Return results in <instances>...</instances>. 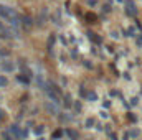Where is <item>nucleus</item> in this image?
Here are the masks:
<instances>
[{
	"instance_id": "nucleus-4",
	"label": "nucleus",
	"mask_w": 142,
	"mask_h": 140,
	"mask_svg": "<svg viewBox=\"0 0 142 140\" xmlns=\"http://www.w3.org/2000/svg\"><path fill=\"white\" fill-rule=\"evenodd\" d=\"M7 82H8V81H7L5 76H0V87H5V86H7Z\"/></svg>"
},
{
	"instance_id": "nucleus-6",
	"label": "nucleus",
	"mask_w": 142,
	"mask_h": 140,
	"mask_svg": "<svg viewBox=\"0 0 142 140\" xmlns=\"http://www.w3.org/2000/svg\"><path fill=\"white\" fill-rule=\"evenodd\" d=\"M86 125H88V127H89V125H93V119H88V120H86Z\"/></svg>"
},
{
	"instance_id": "nucleus-8",
	"label": "nucleus",
	"mask_w": 142,
	"mask_h": 140,
	"mask_svg": "<svg viewBox=\"0 0 142 140\" xmlns=\"http://www.w3.org/2000/svg\"><path fill=\"white\" fill-rule=\"evenodd\" d=\"M0 115H2V112H0Z\"/></svg>"
},
{
	"instance_id": "nucleus-5",
	"label": "nucleus",
	"mask_w": 142,
	"mask_h": 140,
	"mask_svg": "<svg viewBox=\"0 0 142 140\" xmlns=\"http://www.w3.org/2000/svg\"><path fill=\"white\" fill-rule=\"evenodd\" d=\"M88 99H89V101H96V94H93V92H91V94L88 96Z\"/></svg>"
},
{
	"instance_id": "nucleus-2",
	"label": "nucleus",
	"mask_w": 142,
	"mask_h": 140,
	"mask_svg": "<svg viewBox=\"0 0 142 140\" xmlns=\"http://www.w3.org/2000/svg\"><path fill=\"white\" fill-rule=\"evenodd\" d=\"M45 109L50 112V114H55V115L58 114V106H53V104H50V102L45 104Z\"/></svg>"
},
{
	"instance_id": "nucleus-1",
	"label": "nucleus",
	"mask_w": 142,
	"mask_h": 140,
	"mask_svg": "<svg viewBox=\"0 0 142 140\" xmlns=\"http://www.w3.org/2000/svg\"><path fill=\"white\" fill-rule=\"evenodd\" d=\"M0 17H2L5 22H10L12 25H20L18 22V17H17L15 10L12 7H5V5H0Z\"/></svg>"
},
{
	"instance_id": "nucleus-7",
	"label": "nucleus",
	"mask_w": 142,
	"mask_h": 140,
	"mask_svg": "<svg viewBox=\"0 0 142 140\" xmlns=\"http://www.w3.org/2000/svg\"><path fill=\"white\" fill-rule=\"evenodd\" d=\"M3 30V25H2V23H0V31H2Z\"/></svg>"
},
{
	"instance_id": "nucleus-3",
	"label": "nucleus",
	"mask_w": 142,
	"mask_h": 140,
	"mask_svg": "<svg viewBox=\"0 0 142 140\" xmlns=\"http://www.w3.org/2000/svg\"><path fill=\"white\" fill-rule=\"evenodd\" d=\"M13 69H15V66H13L10 61H7V63H3V64H2V71H5V73H12Z\"/></svg>"
}]
</instances>
